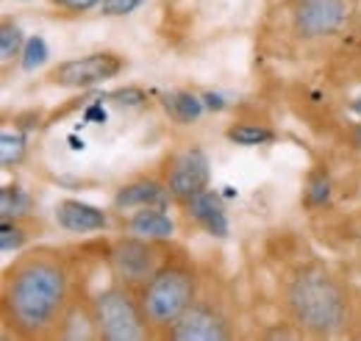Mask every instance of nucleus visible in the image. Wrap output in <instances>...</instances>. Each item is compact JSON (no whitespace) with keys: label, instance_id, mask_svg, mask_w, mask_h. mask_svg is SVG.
<instances>
[{"label":"nucleus","instance_id":"nucleus-23","mask_svg":"<svg viewBox=\"0 0 361 341\" xmlns=\"http://www.w3.org/2000/svg\"><path fill=\"white\" fill-rule=\"evenodd\" d=\"M345 142H348V147H350V150L361 153V120H356L350 128L345 130Z\"/></svg>","mask_w":361,"mask_h":341},{"label":"nucleus","instance_id":"nucleus-21","mask_svg":"<svg viewBox=\"0 0 361 341\" xmlns=\"http://www.w3.org/2000/svg\"><path fill=\"white\" fill-rule=\"evenodd\" d=\"M56 8L61 11H73V14H84V11H92L100 6V0H50Z\"/></svg>","mask_w":361,"mask_h":341},{"label":"nucleus","instance_id":"nucleus-6","mask_svg":"<svg viewBox=\"0 0 361 341\" xmlns=\"http://www.w3.org/2000/svg\"><path fill=\"white\" fill-rule=\"evenodd\" d=\"M128 70V58L114 50H97L87 56L64 58L47 70L45 81L59 89H92L120 78Z\"/></svg>","mask_w":361,"mask_h":341},{"label":"nucleus","instance_id":"nucleus-1","mask_svg":"<svg viewBox=\"0 0 361 341\" xmlns=\"http://www.w3.org/2000/svg\"><path fill=\"white\" fill-rule=\"evenodd\" d=\"M75 311V269L59 247L23 250L3 269L0 316L20 341L61 339Z\"/></svg>","mask_w":361,"mask_h":341},{"label":"nucleus","instance_id":"nucleus-11","mask_svg":"<svg viewBox=\"0 0 361 341\" xmlns=\"http://www.w3.org/2000/svg\"><path fill=\"white\" fill-rule=\"evenodd\" d=\"M170 197V189L164 180L159 178H136V180H128L126 186H120L114 192V200L111 206L117 211H136V209H147V206H164Z\"/></svg>","mask_w":361,"mask_h":341},{"label":"nucleus","instance_id":"nucleus-17","mask_svg":"<svg viewBox=\"0 0 361 341\" xmlns=\"http://www.w3.org/2000/svg\"><path fill=\"white\" fill-rule=\"evenodd\" d=\"M23 50H25V34L17 23L11 20H3L0 25V61H3V73H8L11 61L23 58Z\"/></svg>","mask_w":361,"mask_h":341},{"label":"nucleus","instance_id":"nucleus-16","mask_svg":"<svg viewBox=\"0 0 361 341\" xmlns=\"http://www.w3.org/2000/svg\"><path fill=\"white\" fill-rule=\"evenodd\" d=\"M164 111L180 123V125H189L195 123L200 114H203V103L200 97H195L192 92H173V94H164Z\"/></svg>","mask_w":361,"mask_h":341},{"label":"nucleus","instance_id":"nucleus-3","mask_svg":"<svg viewBox=\"0 0 361 341\" xmlns=\"http://www.w3.org/2000/svg\"><path fill=\"white\" fill-rule=\"evenodd\" d=\"M200 294V272L195 261L186 256L180 247L167 250L164 261L153 272V278L139 289L142 311L159 339L173 328V322L197 299Z\"/></svg>","mask_w":361,"mask_h":341},{"label":"nucleus","instance_id":"nucleus-18","mask_svg":"<svg viewBox=\"0 0 361 341\" xmlns=\"http://www.w3.org/2000/svg\"><path fill=\"white\" fill-rule=\"evenodd\" d=\"M226 139L239 144V147H259V144H267L275 139L267 125H259V123H233L231 128L226 130Z\"/></svg>","mask_w":361,"mask_h":341},{"label":"nucleus","instance_id":"nucleus-8","mask_svg":"<svg viewBox=\"0 0 361 341\" xmlns=\"http://www.w3.org/2000/svg\"><path fill=\"white\" fill-rule=\"evenodd\" d=\"M170 341H228L233 339V325L223 305L214 299L197 297L178 319L173 328L164 333Z\"/></svg>","mask_w":361,"mask_h":341},{"label":"nucleus","instance_id":"nucleus-2","mask_svg":"<svg viewBox=\"0 0 361 341\" xmlns=\"http://www.w3.org/2000/svg\"><path fill=\"white\" fill-rule=\"evenodd\" d=\"M281 311L303 339H342L356 328L348 283L322 261H303L283 278Z\"/></svg>","mask_w":361,"mask_h":341},{"label":"nucleus","instance_id":"nucleus-15","mask_svg":"<svg viewBox=\"0 0 361 341\" xmlns=\"http://www.w3.org/2000/svg\"><path fill=\"white\" fill-rule=\"evenodd\" d=\"M31 219L34 216H25V219H3L0 222V250L6 256L8 253H23V247L31 242V236H34Z\"/></svg>","mask_w":361,"mask_h":341},{"label":"nucleus","instance_id":"nucleus-13","mask_svg":"<svg viewBox=\"0 0 361 341\" xmlns=\"http://www.w3.org/2000/svg\"><path fill=\"white\" fill-rule=\"evenodd\" d=\"M183 209L189 211V216H192L206 233H212V236H217V239H226L228 236L226 206H223V200H220L212 189L195 194L189 203H183Z\"/></svg>","mask_w":361,"mask_h":341},{"label":"nucleus","instance_id":"nucleus-14","mask_svg":"<svg viewBox=\"0 0 361 341\" xmlns=\"http://www.w3.org/2000/svg\"><path fill=\"white\" fill-rule=\"evenodd\" d=\"M25 216H34V197L17 183L3 186V192H0V219H25Z\"/></svg>","mask_w":361,"mask_h":341},{"label":"nucleus","instance_id":"nucleus-20","mask_svg":"<svg viewBox=\"0 0 361 341\" xmlns=\"http://www.w3.org/2000/svg\"><path fill=\"white\" fill-rule=\"evenodd\" d=\"M142 3L145 0H100L97 11L103 17H128V14H134Z\"/></svg>","mask_w":361,"mask_h":341},{"label":"nucleus","instance_id":"nucleus-9","mask_svg":"<svg viewBox=\"0 0 361 341\" xmlns=\"http://www.w3.org/2000/svg\"><path fill=\"white\" fill-rule=\"evenodd\" d=\"M209 180H212V164H209V156L197 144H189L180 153H176L167 164V172H164V183L170 189V197L180 206L189 203L195 194L206 192Z\"/></svg>","mask_w":361,"mask_h":341},{"label":"nucleus","instance_id":"nucleus-22","mask_svg":"<svg viewBox=\"0 0 361 341\" xmlns=\"http://www.w3.org/2000/svg\"><path fill=\"white\" fill-rule=\"evenodd\" d=\"M111 100H120L117 106H139V103H145V94H142L136 86H128V89L114 92V94H111Z\"/></svg>","mask_w":361,"mask_h":341},{"label":"nucleus","instance_id":"nucleus-7","mask_svg":"<svg viewBox=\"0 0 361 341\" xmlns=\"http://www.w3.org/2000/svg\"><path fill=\"white\" fill-rule=\"evenodd\" d=\"M350 23L348 0H292L289 25L303 42H319L336 37Z\"/></svg>","mask_w":361,"mask_h":341},{"label":"nucleus","instance_id":"nucleus-4","mask_svg":"<svg viewBox=\"0 0 361 341\" xmlns=\"http://www.w3.org/2000/svg\"><path fill=\"white\" fill-rule=\"evenodd\" d=\"M87 316L94 339L100 341H147L156 336L142 311L139 292L117 280L92 294Z\"/></svg>","mask_w":361,"mask_h":341},{"label":"nucleus","instance_id":"nucleus-5","mask_svg":"<svg viewBox=\"0 0 361 341\" xmlns=\"http://www.w3.org/2000/svg\"><path fill=\"white\" fill-rule=\"evenodd\" d=\"M170 250L167 242H150V239H139V236H120L111 239L106 247V266L111 272V278L128 289H142L153 272L159 269V264L164 261Z\"/></svg>","mask_w":361,"mask_h":341},{"label":"nucleus","instance_id":"nucleus-10","mask_svg":"<svg viewBox=\"0 0 361 341\" xmlns=\"http://www.w3.org/2000/svg\"><path fill=\"white\" fill-rule=\"evenodd\" d=\"M53 219L56 225L64 230V233H73V236H87V233H103L111 228V219L109 213L92 203L84 200H59L56 209H53Z\"/></svg>","mask_w":361,"mask_h":341},{"label":"nucleus","instance_id":"nucleus-12","mask_svg":"<svg viewBox=\"0 0 361 341\" xmlns=\"http://www.w3.org/2000/svg\"><path fill=\"white\" fill-rule=\"evenodd\" d=\"M131 216L126 219V230L139 239H150V242H170L176 233V222L167 216L164 206H147V209H136L128 211Z\"/></svg>","mask_w":361,"mask_h":341},{"label":"nucleus","instance_id":"nucleus-24","mask_svg":"<svg viewBox=\"0 0 361 341\" xmlns=\"http://www.w3.org/2000/svg\"><path fill=\"white\" fill-rule=\"evenodd\" d=\"M350 114H353L356 120H361V97H356V100L350 103Z\"/></svg>","mask_w":361,"mask_h":341},{"label":"nucleus","instance_id":"nucleus-25","mask_svg":"<svg viewBox=\"0 0 361 341\" xmlns=\"http://www.w3.org/2000/svg\"><path fill=\"white\" fill-rule=\"evenodd\" d=\"M359 305H361V292H359Z\"/></svg>","mask_w":361,"mask_h":341},{"label":"nucleus","instance_id":"nucleus-19","mask_svg":"<svg viewBox=\"0 0 361 341\" xmlns=\"http://www.w3.org/2000/svg\"><path fill=\"white\" fill-rule=\"evenodd\" d=\"M25 153H28L25 133L23 130H3V136H0V164H3V170L20 167L25 161Z\"/></svg>","mask_w":361,"mask_h":341}]
</instances>
